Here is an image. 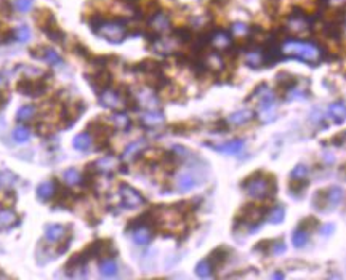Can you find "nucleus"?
<instances>
[{"mask_svg": "<svg viewBox=\"0 0 346 280\" xmlns=\"http://www.w3.org/2000/svg\"><path fill=\"white\" fill-rule=\"evenodd\" d=\"M242 188L245 191V194L252 197V199L263 200L276 194L277 183L273 175L260 172V173H254L252 176L247 178L242 183Z\"/></svg>", "mask_w": 346, "mask_h": 280, "instance_id": "1", "label": "nucleus"}, {"mask_svg": "<svg viewBox=\"0 0 346 280\" xmlns=\"http://www.w3.org/2000/svg\"><path fill=\"white\" fill-rule=\"evenodd\" d=\"M281 52L285 56L298 58L301 61L317 64L322 59L321 48L312 42H303V40H285L281 45Z\"/></svg>", "mask_w": 346, "mask_h": 280, "instance_id": "2", "label": "nucleus"}, {"mask_svg": "<svg viewBox=\"0 0 346 280\" xmlns=\"http://www.w3.org/2000/svg\"><path fill=\"white\" fill-rule=\"evenodd\" d=\"M95 27V32L100 37L106 38L109 42L119 43L125 38V34H127V27H125V23L120 19H114V21H100Z\"/></svg>", "mask_w": 346, "mask_h": 280, "instance_id": "3", "label": "nucleus"}, {"mask_svg": "<svg viewBox=\"0 0 346 280\" xmlns=\"http://www.w3.org/2000/svg\"><path fill=\"white\" fill-rule=\"evenodd\" d=\"M266 213H268L266 207H258V205H254V204H247L237 215V221L244 223L245 226H249L250 232H255V230L261 226L263 218H266Z\"/></svg>", "mask_w": 346, "mask_h": 280, "instance_id": "4", "label": "nucleus"}, {"mask_svg": "<svg viewBox=\"0 0 346 280\" xmlns=\"http://www.w3.org/2000/svg\"><path fill=\"white\" fill-rule=\"evenodd\" d=\"M119 194H120V199H122V205L125 208H130V210H135V208H138L145 204V197L128 184H120Z\"/></svg>", "mask_w": 346, "mask_h": 280, "instance_id": "5", "label": "nucleus"}, {"mask_svg": "<svg viewBox=\"0 0 346 280\" xmlns=\"http://www.w3.org/2000/svg\"><path fill=\"white\" fill-rule=\"evenodd\" d=\"M100 101L104 107H109V109H114V111H120L124 109L127 104H125V96H124V91H114V90H103L101 95H100Z\"/></svg>", "mask_w": 346, "mask_h": 280, "instance_id": "6", "label": "nucleus"}, {"mask_svg": "<svg viewBox=\"0 0 346 280\" xmlns=\"http://www.w3.org/2000/svg\"><path fill=\"white\" fill-rule=\"evenodd\" d=\"M47 84L43 79H23L18 82V91L27 96H38L45 93Z\"/></svg>", "mask_w": 346, "mask_h": 280, "instance_id": "7", "label": "nucleus"}, {"mask_svg": "<svg viewBox=\"0 0 346 280\" xmlns=\"http://www.w3.org/2000/svg\"><path fill=\"white\" fill-rule=\"evenodd\" d=\"M310 26V18L303 12H293L287 18V23H285V31L293 32V34H300V32H305Z\"/></svg>", "mask_w": 346, "mask_h": 280, "instance_id": "8", "label": "nucleus"}, {"mask_svg": "<svg viewBox=\"0 0 346 280\" xmlns=\"http://www.w3.org/2000/svg\"><path fill=\"white\" fill-rule=\"evenodd\" d=\"M89 130H90V135L95 136V140L98 141V147H104L108 144V140L109 136L112 133V128L104 125L100 120H93V122L89 123Z\"/></svg>", "mask_w": 346, "mask_h": 280, "instance_id": "9", "label": "nucleus"}, {"mask_svg": "<svg viewBox=\"0 0 346 280\" xmlns=\"http://www.w3.org/2000/svg\"><path fill=\"white\" fill-rule=\"evenodd\" d=\"M149 27H151V31H152L156 35L165 34V32L170 31V18H168V15L164 13V12L154 13V15L151 16Z\"/></svg>", "mask_w": 346, "mask_h": 280, "instance_id": "10", "label": "nucleus"}, {"mask_svg": "<svg viewBox=\"0 0 346 280\" xmlns=\"http://www.w3.org/2000/svg\"><path fill=\"white\" fill-rule=\"evenodd\" d=\"M111 82H112V75L104 69H100L96 74L90 75V84H91L93 88L98 90V91H103V90L109 88Z\"/></svg>", "mask_w": 346, "mask_h": 280, "instance_id": "11", "label": "nucleus"}, {"mask_svg": "<svg viewBox=\"0 0 346 280\" xmlns=\"http://www.w3.org/2000/svg\"><path fill=\"white\" fill-rule=\"evenodd\" d=\"M210 43L217 48V50L223 52V50H228V48L231 47L233 38H231V35L228 34L226 31H217L210 35Z\"/></svg>", "mask_w": 346, "mask_h": 280, "instance_id": "12", "label": "nucleus"}, {"mask_svg": "<svg viewBox=\"0 0 346 280\" xmlns=\"http://www.w3.org/2000/svg\"><path fill=\"white\" fill-rule=\"evenodd\" d=\"M204 66L207 70H212V72H221L224 69V59L217 52L207 53L204 58Z\"/></svg>", "mask_w": 346, "mask_h": 280, "instance_id": "13", "label": "nucleus"}, {"mask_svg": "<svg viewBox=\"0 0 346 280\" xmlns=\"http://www.w3.org/2000/svg\"><path fill=\"white\" fill-rule=\"evenodd\" d=\"M82 111H84V106H82V103H69V104H66L64 106V111H63V119H64V123L69 125L71 123H74L77 117L82 114Z\"/></svg>", "mask_w": 346, "mask_h": 280, "instance_id": "14", "label": "nucleus"}, {"mask_svg": "<svg viewBox=\"0 0 346 280\" xmlns=\"http://www.w3.org/2000/svg\"><path fill=\"white\" fill-rule=\"evenodd\" d=\"M328 117H330L337 125L343 123L346 120V104L342 101L330 104V106H328Z\"/></svg>", "mask_w": 346, "mask_h": 280, "instance_id": "15", "label": "nucleus"}, {"mask_svg": "<svg viewBox=\"0 0 346 280\" xmlns=\"http://www.w3.org/2000/svg\"><path fill=\"white\" fill-rule=\"evenodd\" d=\"M152 48L156 50L157 53H162V54H168V53H173L175 48H177V40L175 38H156L154 42Z\"/></svg>", "mask_w": 346, "mask_h": 280, "instance_id": "16", "label": "nucleus"}, {"mask_svg": "<svg viewBox=\"0 0 346 280\" xmlns=\"http://www.w3.org/2000/svg\"><path fill=\"white\" fill-rule=\"evenodd\" d=\"M228 258H229V250L226 248V246H219V248L212 251V255L208 256V261H210V264H212L213 269H217L219 266H223L224 262L228 261Z\"/></svg>", "mask_w": 346, "mask_h": 280, "instance_id": "17", "label": "nucleus"}, {"mask_svg": "<svg viewBox=\"0 0 346 280\" xmlns=\"http://www.w3.org/2000/svg\"><path fill=\"white\" fill-rule=\"evenodd\" d=\"M244 146H245L244 141L236 140V141L224 142V144H219V146H213V149L218 151V152L228 154V156H236V154H239L240 151L244 149Z\"/></svg>", "mask_w": 346, "mask_h": 280, "instance_id": "18", "label": "nucleus"}, {"mask_svg": "<svg viewBox=\"0 0 346 280\" xmlns=\"http://www.w3.org/2000/svg\"><path fill=\"white\" fill-rule=\"evenodd\" d=\"M276 80H277L279 88H282L285 91H290L292 88H295L296 84H298V79H296L295 75L289 74V72H279L277 77H276Z\"/></svg>", "mask_w": 346, "mask_h": 280, "instance_id": "19", "label": "nucleus"}, {"mask_svg": "<svg viewBox=\"0 0 346 280\" xmlns=\"http://www.w3.org/2000/svg\"><path fill=\"white\" fill-rule=\"evenodd\" d=\"M252 119H254V112L249 111V109H242V111H237V112L231 114L229 119H228V122L233 123V125H237V127H239V125L249 123Z\"/></svg>", "mask_w": 346, "mask_h": 280, "instance_id": "20", "label": "nucleus"}, {"mask_svg": "<svg viewBox=\"0 0 346 280\" xmlns=\"http://www.w3.org/2000/svg\"><path fill=\"white\" fill-rule=\"evenodd\" d=\"M245 61L250 68H260L261 64H266V58H265V50H252L245 54Z\"/></svg>", "mask_w": 346, "mask_h": 280, "instance_id": "21", "label": "nucleus"}, {"mask_svg": "<svg viewBox=\"0 0 346 280\" xmlns=\"http://www.w3.org/2000/svg\"><path fill=\"white\" fill-rule=\"evenodd\" d=\"M141 122L147 125V127H159L165 122V117H164L162 112H156V111H151V112H146L141 115Z\"/></svg>", "mask_w": 346, "mask_h": 280, "instance_id": "22", "label": "nucleus"}, {"mask_svg": "<svg viewBox=\"0 0 346 280\" xmlns=\"http://www.w3.org/2000/svg\"><path fill=\"white\" fill-rule=\"evenodd\" d=\"M266 218L271 224H281L285 219V208L282 205H274L268 210Z\"/></svg>", "mask_w": 346, "mask_h": 280, "instance_id": "23", "label": "nucleus"}, {"mask_svg": "<svg viewBox=\"0 0 346 280\" xmlns=\"http://www.w3.org/2000/svg\"><path fill=\"white\" fill-rule=\"evenodd\" d=\"M64 232L66 230L61 224H48L45 228V239L50 242H58L59 239H63Z\"/></svg>", "mask_w": 346, "mask_h": 280, "instance_id": "24", "label": "nucleus"}, {"mask_svg": "<svg viewBox=\"0 0 346 280\" xmlns=\"http://www.w3.org/2000/svg\"><path fill=\"white\" fill-rule=\"evenodd\" d=\"M117 165H119L117 158L112 157V156H106V157H103V158H100V160L96 162L98 172H104V173L112 172V170L117 168Z\"/></svg>", "mask_w": 346, "mask_h": 280, "instance_id": "25", "label": "nucleus"}, {"mask_svg": "<svg viewBox=\"0 0 346 280\" xmlns=\"http://www.w3.org/2000/svg\"><path fill=\"white\" fill-rule=\"evenodd\" d=\"M55 195V183L53 181H45V183L38 184L37 188V197L40 200H48Z\"/></svg>", "mask_w": 346, "mask_h": 280, "instance_id": "26", "label": "nucleus"}, {"mask_svg": "<svg viewBox=\"0 0 346 280\" xmlns=\"http://www.w3.org/2000/svg\"><path fill=\"white\" fill-rule=\"evenodd\" d=\"M91 135L90 133H80V135H77L74 141H73V144L77 151H89L90 147H91Z\"/></svg>", "mask_w": 346, "mask_h": 280, "instance_id": "27", "label": "nucleus"}, {"mask_svg": "<svg viewBox=\"0 0 346 280\" xmlns=\"http://www.w3.org/2000/svg\"><path fill=\"white\" fill-rule=\"evenodd\" d=\"M343 200V189L338 186H332L330 189H327V204L332 208L337 207L340 202Z\"/></svg>", "mask_w": 346, "mask_h": 280, "instance_id": "28", "label": "nucleus"}, {"mask_svg": "<svg viewBox=\"0 0 346 280\" xmlns=\"http://www.w3.org/2000/svg\"><path fill=\"white\" fill-rule=\"evenodd\" d=\"M196 186V178L191 173H181L177 179V188L180 191H191Z\"/></svg>", "mask_w": 346, "mask_h": 280, "instance_id": "29", "label": "nucleus"}, {"mask_svg": "<svg viewBox=\"0 0 346 280\" xmlns=\"http://www.w3.org/2000/svg\"><path fill=\"white\" fill-rule=\"evenodd\" d=\"M18 223V216L12 210H0V229L12 228Z\"/></svg>", "mask_w": 346, "mask_h": 280, "instance_id": "30", "label": "nucleus"}, {"mask_svg": "<svg viewBox=\"0 0 346 280\" xmlns=\"http://www.w3.org/2000/svg\"><path fill=\"white\" fill-rule=\"evenodd\" d=\"M145 146H146V141H145V140H140V141L131 142V144H130L127 149H125V152H124V158H125V160H131L133 157H136V154L145 149Z\"/></svg>", "mask_w": 346, "mask_h": 280, "instance_id": "31", "label": "nucleus"}, {"mask_svg": "<svg viewBox=\"0 0 346 280\" xmlns=\"http://www.w3.org/2000/svg\"><path fill=\"white\" fill-rule=\"evenodd\" d=\"M327 191H317L314 195H312V207L319 211H326L327 210Z\"/></svg>", "mask_w": 346, "mask_h": 280, "instance_id": "32", "label": "nucleus"}, {"mask_svg": "<svg viewBox=\"0 0 346 280\" xmlns=\"http://www.w3.org/2000/svg\"><path fill=\"white\" fill-rule=\"evenodd\" d=\"M308 239H310V232H306V230L296 228L295 232L292 234V242L296 248H303V246L308 244Z\"/></svg>", "mask_w": 346, "mask_h": 280, "instance_id": "33", "label": "nucleus"}, {"mask_svg": "<svg viewBox=\"0 0 346 280\" xmlns=\"http://www.w3.org/2000/svg\"><path fill=\"white\" fill-rule=\"evenodd\" d=\"M100 269H101V274L104 277H114L115 274H117V264H115V261H112L111 258L103 260L100 264Z\"/></svg>", "mask_w": 346, "mask_h": 280, "instance_id": "34", "label": "nucleus"}, {"mask_svg": "<svg viewBox=\"0 0 346 280\" xmlns=\"http://www.w3.org/2000/svg\"><path fill=\"white\" fill-rule=\"evenodd\" d=\"M212 264H210V261L208 260H202L197 262V266H196V274L199 276L200 279H208V277H212Z\"/></svg>", "mask_w": 346, "mask_h": 280, "instance_id": "35", "label": "nucleus"}, {"mask_svg": "<svg viewBox=\"0 0 346 280\" xmlns=\"http://www.w3.org/2000/svg\"><path fill=\"white\" fill-rule=\"evenodd\" d=\"M43 31L47 32V35L50 37L53 42H61V40H63V37H64L63 31L56 26V21H53V23H50V24H48Z\"/></svg>", "mask_w": 346, "mask_h": 280, "instance_id": "36", "label": "nucleus"}, {"mask_svg": "<svg viewBox=\"0 0 346 280\" xmlns=\"http://www.w3.org/2000/svg\"><path fill=\"white\" fill-rule=\"evenodd\" d=\"M36 21L42 29H45L48 24L55 21V16L52 15V12H48V10H40V12L36 15Z\"/></svg>", "mask_w": 346, "mask_h": 280, "instance_id": "37", "label": "nucleus"}, {"mask_svg": "<svg viewBox=\"0 0 346 280\" xmlns=\"http://www.w3.org/2000/svg\"><path fill=\"white\" fill-rule=\"evenodd\" d=\"M112 123H114L115 128L127 130V128L130 127V119H128L127 114L119 112V114H114V115H112Z\"/></svg>", "mask_w": 346, "mask_h": 280, "instance_id": "38", "label": "nucleus"}, {"mask_svg": "<svg viewBox=\"0 0 346 280\" xmlns=\"http://www.w3.org/2000/svg\"><path fill=\"white\" fill-rule=\"evenodd\" d=\"M34 112H36V107H34V106H31V104H26V106H23V107H19V109H18V112H16V119H18V120H23V122H26V120L32 119V115H34Z\"/></svg>", "mask_w": 346, "mask_h": 280, "instance_id": "39", "label": "nucleus"}, {"mask_svg": "<svg viewBox=\"0 0 346 280\" xmlns=\"http://www.w3.org/2000/svg\"><path fill=\"white\" fill-rule=\"evenodd\" d=\"M64 181L68 183L69 186H75V184H79L82 178H80V173L77 172V170L74 168H69V170H66L64 172Z\"/></svg>", "mask_w": 346, "mask_h": 280, "instance_id": "40", "label": "nucleus"}, {"mask_svg": "<svg viewBox=\"0 0 346 280\" xmlns=\"http://www.w3.org/2000/svg\"><path fill=\"white\" fill-rule=\"evenodd\" d=\"M308 175H310V170H308L306 165H296L292 173H290V178L292 179H308Z\"/></svg>", "mask_w": 346, "mask_h": 280, "instance_id": "41", "label": "nucleus"}, {"mask_svg": "<svg viewBox=\"0 0 346 280\" xmlns=\"http://www.w3.org/2000/svg\"><path fill=\"white\" fill-rule=\"evenodd\" d=\"M231 32H233L234 35H237V37H245L250 32V27H249V24H245V23H234L233 26H231Z\"/></svg>", "mask_w": 346, "mask_h": 280, "instance_id": "42", "label": "nucleus"}, {"mask_svg": "<svg viewBox=\"0 0 346 280\" xmlns=\"http://www.w3.org/2000/svg\"><path fill=\"white\" fill-rule=\"evenodd\" d=\"M317 226H319V221H317L316 218H312V216H310V218H305L303 221L300 223V229H303V230H306V232H312V230H314Z\"/></svg>", "mask_w": 346, "mask_h": 280, "instance_id": "43", "label": "nucleus"}, {"mask_svg": "<svg viewBox=\"0 0 346 280\" xmlns=\"http://www.w3.org/2000/svg\"><path fill=\"white\" fill-rule=\"evenodd\" d=\"M29 130H27L26 127H18V128H15L13 131V138L16 142H26L27 140H29Z\"/></svg>", "mask_w": 346, "mask_h": 280, "instance_id": "44", "label": "nucleus"}, {"mask_svg": "<svg viewBox=\"0 0 346 280\" xmlns=\"http://www.w3.org/2000/svg\"><path fill=\"white\" fill-rule=\"evenodd\" d=\"M15 35L19 42H27L31 38V29L27 26H19L18 29L15 31Z\"/></svg>", "mask_w": 346, "mask_h": 280, "instance_id": "45", "label": "nucleus"}, {"mask_svg": "<svg viewBox=\"0 0 346 280\" xmlns=\"http://www.w3.org/2000/svg\"><path fill=\"white\" fill-rule=\"evenodd\" d=\"M308 186V179H290V192H293V194H296V192H301L305 188Z\"/></svg>", "mask_w": 346, "mask_h": 280, "instance_id": "46", "label": "nucleus"}, {"mask_svg": "<svg viewBox=\"0 0 346 280\" xmlns=\"http://www.w3.org/2000/svg\"><path fill=\"white\" fill-rule=\"evenodd\" d=\"M43 59H47L48 64H59V63H61V58H59V54L55 50H48V48H45V56H43Z\"/></svg>", "mask_w": 346, "mask_h": 280, "instance_id": "47", "label": "nucleus"}, {"mask_svg": "<svg viewBox=\"0 0 346 280\" xmlns=\"http://www.w3.org/2000/svg\"><path fill=\"white\" fill-rule=\"evenodd\" d=\"M15 5H16V8H18L19 12L26 13L32 8V0H15Z\"/></svg>", "mask_w": 346, "mask_h": 280, "instance_id": "48", "label": "nucleus"}, {"mask_svg": "<svg viewBox=\"0 0 346 280\" xmlns=\"http://www.w3.org/2000/svg\"><path fill=\"white\" fill-rule=\"evenodd\" d=\"M141 103H145L147 107H156L157 106V100L151 95V93H143V95H141Z\"/></svg>", "mask_w": 346, "mask_h": 280, "instance_id": "49", "label": "nucleus"}, {"mask_svg": "<svg viewBox=\"0 0 346 280\" xmlns=\"http://www.w3.org/2000/svg\"><path fill=\"white\" fill-rule=\"evenodd\" d=\"M175 34H177V38L178 40H183V42H188V40H191V31L189 29H186V27H181V29H177V32H175Z\"/></svg>", "mask_w": 346, "mask_h": 280, "instance_id": "50", "label": "nucleus"}, {"mask_svg": "<svg viewBox=\"0 0 346 280\" xmlns=\"http://www.w3.org/2000/svg\"><path fill=\"white\" fill-rule=\"evenodd\" d=\"M265 8L266 12H269V15H274L279 10V0H266Z\"/></svg>", "mask_w": 346, "mask_h": 280, "instance_id": "51", "label": "nucleus"}, {"mask_svg": "<svg viewBox=\"0 0 346 280\" xmlns=\"http://www.w3.org/2000/svg\"><path fill=\"white\" fill-rule=\"evenodd\" d=\"M254 250L260 251V253H268V251H271V242H269V240H263V242L258 244Z\"/></svg>", "mask_w": 346, "mask_h": 280, "instance_id": "52", "label": "nucleus"}, {"mask_svg": "<svg viewBox=\"0 0 346 280\" xmlns=\"http://www.w3.org/2000/svg\"><path fill=\"white\" fill-rule=\"evenodd\" d=\"M0 13L2 15H12V5H10L7 0H2V2H0Z\"/></svg>", "mask_w": 346, "mask_h": 280, "instance_id": "53", "label": "nucleus"}, {"mask_svg": "<svg viewBox=\"0 0 346 280\" xmlns=\"http://www.w3.org/2000/svg\"><path fill=\"white\" fill-rule=\"evenodd\" d=\"M273 251H274V255H282L284 251H285V245H284V242H277V244H274V245H273Z\"/></svg>", "mask_w": 346, "mask_h": 280, "instance_id": "54", "label": "nucleus"}, {"mask_svg": "<svg viewBox=\"0 0 346 280\" xmlns=\"http://www.w3.org/2000/svg\"><path fill=\"white\" fill-rule=\"evenodd\" d=\"M333 230H335V226H333V224L328 223V224H324V226L321 228V234H324V235H330V234L333 232Z\"/></svg>", "mask_w": 346, "mask_h": 280, "instance_id": "55", "label": "nucleus"}, {"mask_svg": "<svg viewBox=\"0 0 346 280\" xmlns=\"http://www.w3.org/2000/svg\"><path fill=\"white\" fill-rule=\"evenodd\" d=\"M8 101V95H7V91H3V90H0V111L5 107V104H7Z\"/></svg>", "mask_w": 346, "mask_h": 280, "instance_id": "56", "label": "nucleus"}, {"mask_svg": "<svg viewBox=\"0 0 346 280\" xmlns=\"http://www.w3.org/2000/svg\"><path fill=\"white\" fill-rule=\"evenodd\" d=\"M212 3L215 5V7H224V5H228L229 3V0H212Z\"/></svg>", "mask_w": 346, "mask_h": 280, "instance_id": "57", "label": "nucleus"}, {"mask_svg": "<svg viewBox=\"0 0 346 280\" xmlns=\"http://www.w3.org/2000/svg\"><path fill=\"white\" fill-rule=\"evenodd\" d=\"M342 175H343V176L346 178V163H345V165L342 167Z\"/></svg>", "mask_w": 346, "mask_h": 280, "instance_id": "58", "label": "nucleus"}, {"mask_svg": "<svg viewBox=\"0 0 346 280\" xmlns=\"http://www.w3.org/2000/svg\"><path fill=\"white\" fill-rule=\"evenodd\" d=\"M274 279H284V274H274Z\"/></svg>", "mask_w": 346, "mask_h": 280, "instance_id": "59", "label": "nucleus"}]
</instances>
